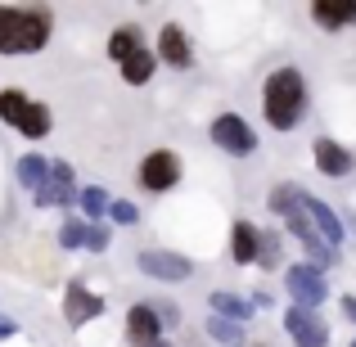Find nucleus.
<instances>
[{
	"instance_id": "obj_5",
	"label": "nucleus",
	"mask_w": 356,
	"mask_h": 347,
	"mask_svg": "<svg viewBox=\"0 0 356 347\" xmlns=\"http://www.w3.org/2000/svg\"><path fill=\"white\" fill-rule=\"evenodd\" d=\"M136 266L145 271L149 280H158V284H181V280L194 275V261L181 257V252H172V248H145L136 257Z\"/></svg>"
},
{
	"instance_id": "obj_1",
	"label": "nucleus",
	"mask_w": 356,
	"mask_h": 347,
	"mask_svg": "<svg viewBox=\"0 0 356 347\" xmlns=\"http://www.w3.org/2000/svg\"><path fill=\"white\" fill-rule=\"evenodd\" d=\"M270 212H275V217L284 221L298 239H302V248L312 252V261H307V266H316L325 275V271L334 266V257H339V252H334L330 243L316 234L312 217H307V208H302V190H298V185H275V190H270Z\"/></svg>"
},
{
	"instance_id": "obj_28",
	"label": "nucleus",
	"mask_w": 356,
	"mask_h": 347,
	"mask_svg": "<svg viewBox=\"0 0 356 347\" xmlns=\"http://www.w3.org/2000/svg\"><path fill=\"white\" fill-rule=\"evenodd\" d=\"M18 334V321H9V316H0V339H14Z\"/></svg>"
},
{
	"instance_id": "obj_30",
	"label": "nucleus",
	"mask_w": 356,
	"mask_h": 347,
	"mask_svg": "<svg viewBox=\"0 0 356 347\" xmlns=\"http://www.w3.org/2000/svg\"><path fill=\"white\" fill-rule=\"evenodd\" d=\"M352 347H356V343H352Z\"/></svg>"
},
{
	"instance_id": "obj_26",
	"label": "nucleus",
	"mask_w": 356,
	"mask_h": 347,
	"mask_svg": "<svg viewBox=\"0 0 356 347\" xmlns=\"http://www.w3.org/2000/svg\"><path fill=\"white\" fill-rule=\"evenodd\" d=\"M108 239H113V234H108V226H90V230H86V252H104Z\"/></svg>"
},
{
	"instance_id": "obj_4",
	"label": "nucleus",
	"mask_w": 356,
	"mask_h": 347,
	"mask_svg": "<svg viewBox=\"0 0 356 347\" xmlns=\"http://www.w3.org/2000/svg\"><path fill=\"white\" fill-rule=\"evenodd\" d=\"M0 122H9V127H14L18 136H27V140L50 136V127H54L50 108H45L41 99L23 95V90H0Z\"/></svg>"
},
{
	"instance_id": "obj_23",
	"label": "nucleus",
	"mask_w": 356,
	"mask_h": 347,
	"mask_svg": "<svg viewBox=\"0 0 356 347\" xmlns=\"http://www.w3.org/2000/svg\"><path fill=\"white\" fill-rule=\"evenodd\" d=\"M154 54H149V50H140L136 54V59H127V63H122V81H131V86H145V81L149 77H154Z\"/></svg>"
},
{
	"instance_id": "obj_14",
	"label": "nucleus",
	"mask_w": 356,
	"mask_h": 347,
	"mask_svg": "<svg viewBox=\"0 0 356 347\" xmlns=\"http://www.w3.org/2000/svg\"><path fill=\"white\" fill-rule=\"evenodd\" d=\"M312 18L325 27V32H343V27L356 23V0H316Z\"/></svg>"
},
{
	"instance_id": "obj_21",
	"label": "nucleus",
	"mask_w": 356,
	"mask_h": 347,
	"mask_svg": "<svg viewBox=\"0 0 356 347\" xmlns=\"http://www.w3.org/2000/svg\"><path fill=\"white\" fill-rule=\"evenodd\" d=\"M203 330H208V339H217V343H226V347H243V339H248V330L235 321H221V316H208L203 321Z\"/></svg>"
},
{
	"instance_id": "obj_8",
	"label": "nucleus",
	"mask_w": 356,
	"mask_h": 347,
	"mask_svg": "<svg viewBox=\"0 0 356 347\" xmlns=\"http://www.w3.org/2000/svg\"><path fill=\"white\" fill-rule=\"evenodd\" d=\"M212 140H217V149H226V154H235V158H248L252 149H257V136H252V127L239 113H221L212 122Z\"/></svg>"
},
{
	"instance_id": "obj_10",
	"label": "nucleus",
	"mask_w": 356,
	"mask_h": 347,
	"mask_svg": "<svg viewBox=\"0 0 356 347\" xmlns=\"http://www.w3.org/2000/svg\"><path fill=\"white\" fill-rule=\"evenodd\" d=\"M284 334L298 347H325L330 343V325H325L316 312H307V307H289L284 312Z\"/></svg>"
},
{
	"instance_id": "obj_17",
	"label": "nucleus",
	"mask_w": 356,
	"mask_h": 347,
	"mask_svg": "<svg viewBox=\"0 0 356 347\" xmlns=\"http://www.w3.org/2000/svg\"><path fill=\"white\" fill-rule=\"evenodd\" d=\"M212 316L243 325V321H252V302H248V298H239V293H226V289H217V293H212Z\"/></svg>"
},
{
	"instance_id": "obj_13",
	"label": "nucleus",
	"mask_w": 356,
	"mask_h": 347,
	"mask_svg": "<svg viewBox=\"0 0 356 347\" xmlns=\"http://www.w3.org/2000/svg\"><path fill=\"white\" fill-rule=\"evenodd\" d=\"M312 154H316V167H321L325 176H334V181L352 172V149H343L339 140H330V136H321V140H316V145H312Z\"/></svg>"
},
{
	"instance_id": "obj_25",
	"label": "nucleus",
	"mask_w": 356,
	"mask_h": 347,
	"mask_svg": "<svg viewBox=\"0 0 356 347\" xmlns=\"http://www.w3.org/2000/svg\"><path fill=\"white\" fill-rule=\"evenodd\" d=\"M108 217H113L118 226H136L140 208H136V203H127V199H113V203H108Z\"/></svg>"
},
{
	"instance_id": "obj_22",
	"label": "nucleus",
	"mask_w": 356,
	"mask_h": 347,
	"mask_svg": "<svg viewBox=\"0 0 356 347\" xmlns=\"http://www.w3.org/2000/svg\"><path fill=\"white\" fill-rule=\"evenodd\" d=\"M77 203H81V212H86L90 221H95V226H104V217H108V190H99V185H90V190H81L77 194Z\"/></svg>"
},
{
	"instance_id": "obj_9",
	"label": "nucleus",
	"mask_w": 356,
	"mask_h": 347,
	"mask_svg": "<svg viewBox=\"0 0 356 347\" xmlns=\"http://www.w3.org/2000/svg\"><path fill=\"white\" fill-rule=\"evenodd\" d=\"M99 316H104V298L90 293L81 280H72V284L63 289V321H68L72 330H81L86 321H99Z\"/></svg>"
},
{
	"instance_id": "obj_20",
	"label": "nucleus",
	"mask_w": 356,
	"mask_h": 347,
	"mask_svg": "<svg viewBox=\"0 0 356 347\" xmlns=\"http://www.w3.org/2000/svg\"><path fill=\"white\" fill-rule=\"evenodd\" d=\"M14 172H18V185L36 194V190H41V181H45V172H50V163H45L41 154H23V158H18V167H14Z\"/></svg>"
},
{
	"instance_id": "obj_29",
	"label": "nucleus",
	"mask_w": 356,
	"mask_h": 347,
	"mask_svg": "<svg viewBox=\"0 0 356 347\" xmlns=\"http://www.w3.org/2000/svg\"><path fill=\"white\" fill-rule=\"evenodd\" d=\"M140 347H172V343H163V339H158V343H140Z\"/></svg>"
},
{
	"instance_id": "obj_27",
	"label": "nucleus",
	"mask_w": 356,
	"mask_h": 347,
	"mask_svg": "<svg viewBox=\"0 0 356 347\" xmlns=\"http://www.w3.org/2000/svg\"><path fill=\"white\" fill-rule=\"evenodd\" d=\"M149 307H154V316L163 321V330H167V325H176V321H181V307H176V302H149Z\"/></svg>"
},
{
	"instance_id": "obj_11",
	"label": "nucleus",
	"mask_w": 356,
	"mask_h": 347,
	"mask_svg": "<svg viewBox=\"0 0 356 347\" xmlns=\"http://www.w3.org/2000/svg\"><path fill=\"white\" fill-rule=\"evenodd\" d=\"M72 167L68 163H50V172H45L41 190H36V203L41 208H68L72 199H77V185H72Z\"/></svg>"
},
{
	"instance_id": "obj_6",
	"label": "nucleus",
	"mask_w": 356,
	"mask_h": 347,
	"mask_svg": "<svg viewBox=\"0 0 356 347\" xmlns=\"http://www.w3.org/2000/svg\"><path fill=\"white\" fill-rule=\"evenodd\" d=\"M284 289H289V298H293L298 307H307V312H316V307L330 298V284H325V275L316 266H289L284 271Z\"/></svg>"
},
{
	"instance_id": "obj_19",
	"label": "nucleus",
	"mask_w": 356,
	"mask_h": 347,
	"mask_svg": "<svg viewBox=\"0 0 356 347\" xmlns=\"http://www.w3.org/2000/svg\"><path fill=\"white\" fill-rule=\"evenodd\" d=\"M145 50V45H140V27H118L113 36H108V59H118V63H127V59H136V54Z\"/></svg>"
},
{
	"instance_id": "obj_7",
	"label": "nucleus",
	"mask_w": 356,
	"mask_h": 347,
	"mask_svg": "<svg viewBox=\"0 0 356 347\" xmlns=\"http://www.w3.org/2000/svg\"><path fill=\"white\" fill-rule=\"evenodd\" d=\"M176 181H181V158H176L172 149L145 154V163H140V185H145L149 194H167Z\"/></svg>"
},
{
	"instance_id": "obj_15",
	"label": "nucleus",
	"mask_w": 356,
	"mask_h": 347,
	"mask_svg": "<svg viewBox=\"0 0 356 347\" xmlns=\"http://www.w3.org/2000/svg\"><path fill=\"white\" fill-rule=\"evenodd\" d=\"M158 59L163 63H172V68H190V41H185V27H176V23H167L163 32H158Z\"/></svg>"
},
{
	"instance_id": "obj_18",
	"label": "nucleus",
	"mask_w": 356,
	"mask_h": 347,
	"mask_svg": "<svg viewBox=\"0 0 356 347\" xmlns=\"http://www.w3.org/2000/svg\"><path fill=\"white\" fill-rule=\"evenodd\" d=\"M230 257H235L239 266H252V261H257V230H252L248 221H235V230H230Z\"/></svg>"
},
{
	"instance_id": "obj_2",
	"label": "nucleus",
	"mask_w": 356,
	"mask_h": 347,
	"mask_svg": "<svg viewBox=\"0 0 356 347\" xmlns=\"http://www.w3.org/2000/svg\"><path fill=\"white\" fill-rule=\"evenodd\" d=\"M261 113L275 131H293L307 113V81L298 68H275L261 86Z\"/></svg>"
},
{
	"instance_id": "obj_3",
	"label": "nucleus",
	"mask_w": 356,
	"mask_h": 347,
	"mask_svg": "<svg viewBox=\"0 0 356 347\" xmlns=\"http://www.w3.org/2000/svg\"><path fill=\"white\" fill-rule=\"evenodd\" d=\"M50 9L45 5H0V54H36L50 41Z\"/></svg>"
},
{
	"instance_id": "obj_16",
	"label": "nucleus",
	"mask_w": 356,
	"mask_h": 347,
	"mask_svg": "<svg viewBox=\"0 0 356 347\" xmlns=\"http://www.w3.org/2000/svg\"><path fill=\"white\" fill-rule=\"evenodd\" d=\"M127 334H131V343H158L163 339V321L154 316V307L149 302H140V307H131L127 312Z\"/></svg>"
},
{
	"instance_id": "obj_24",
	"label": "nucleus",
	"mask_w": 356,
	"mask_h": 347,
	"mask_svg": "<svg viewBox=\"0 0 356 347\" xmlns=\"http://www.w3.org/2000/svg\"><path fill=\"white\" fill-rule=\"evenodd\" d=\"M86 221H77V217H68V221H63V226H59V243H63V248H86Z\"/></svg>"
},
{
	"instance_id": "obj_12",
	"label": "nucleus",
	"mask_w": 356,
	"mask_h": 347,
	"mask_svg": "<svg viewBox=\"0 0 356 347\" xmlns=\"http://www.w3.org/2000/svg\"><path fill=\"white\" fill-rule=\"evenodd\" d=\"M302 208H307V217H312V226H316V234H321L330 248H339L343 243V221L334 217V208L325 199H316V194H307L302 190Z\"/></svg>"
}]
</instances>
